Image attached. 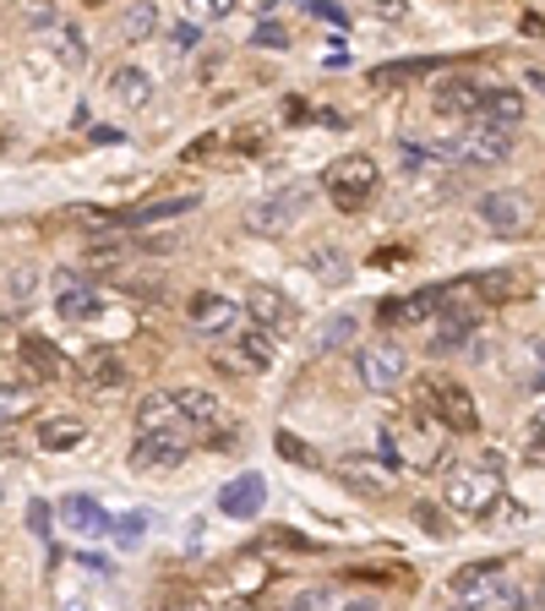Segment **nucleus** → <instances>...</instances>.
<instances>
[{
	"instance_id": "obj_22",
	"label": "nucleus",
	"mask_w": 545,
	"mask_h": 611,
	"mask_svg": "<svg viewBox=\"0 0 545 611\" xmlns=\"http://www.w3.org/2000/svg\"><path fill=\"white\" fill-rule=\"evenodd\" d=\"M22 366H27L33 377H44V382L66 377V355H60L49 338H38V333H27V338H22Z\"/></svg>"
},
{
	"instance_id": "obj_3",
	"label": "nucleus",
	"mask_w": 545,
	"mask_h": 611,
	"mask_svg": "<svg viewBox=\"0 0 545 611\" xmlns=\"http://www.w3.org/2000/svg\"><path fill=\"white\" fill-rule=\"evenodd\" d=\"M453 590L464 596V611H519V601H524L502 563H469V568H458Z\"/></svg>"
},
{
	"instance_id": "obj_9",
	"label": "nucleus",
	"mask_w": 545,
	"mask_h": 611,
	"mask_svg": "<svg viewBox=\"0 0 545 611\" xmlns=\"http://www.w3.org/2000/svg\"><path fill=\"white\" fill-rule=\"evenodd\" d=\"M186 322H191L197 333L219 338V333H235V322H241V306L230 301V296H213V290H197V296L186 301Z\"/></svg>"
},
{
	"instance_id": "obj_16",
	"label": "nucleus",
	"mask_w": 545,
	"mask_h": 611,
	"mask_svg": "<svg viewBox=\"0 0 545 611\" xmlns=\"http://www.w3.org/2000/svg\"><path fill=\"white\" fill-rule=\"evenodd\" d=\"M272 360H278V333L272 327H246V333H235V366L241 371H268Z\"/></svg>"
},
{
	"instance_id": "obj_19",
	"label": "nucleus",
	"mask_w": 545,
	"mask_h": 611,
	"mask_svg": "<svg viewBox=\"0 0 545 611\" xmlns=\"http://www.w3.org/2000/svg\"><path fill=\"white\" fill-rule=\"evenodd\" d=\"M60 519H66V530H77L82 541H99V535H110V513H104L93 497H82V491H71V497L60 502Z\"/></svg>"
},
{
	"instance_id": "obj_6",
	"label": "nucleus",
	"mask_w": 545,
	"mask_h": 611,
	"mask_svg": "<svg viewBox=\"0 0 545 611\" xmlns=\"http://www.w3.org/2000/svg\"><path fill=\"white\" fill-rule=\"evenodd\" d=\"M480 224H486L491 235L519 241V235L535 230V197H524V191H486V197H480Z\"/></svg>"
},
{
	"instance_id": "obj_25",
	"label": "nucleus",
	"mask_w": 545,
	"mask_h": 611,
	"mask_svg": "<svg viewBox=\"0 0 545 611\" xmlns=\"http://www.w3.org/2000/svg\"><path fill=\"white\" fill-rule=\"evenodd\" d=\"M202 197L197 191H175V197H153V202H142L126 213V224H158V219H180V213H191Z\"/></svg>"
},
{
	"instance_id": "obj_4",
	"label": "nucleus",
	"mask_w": 545,
	"mask_h": 611,
	"mask_svg": "<svg viewBox=\"0 0 545 611\" xmlns=\"http://www.w3.org/2000/svg\"><path fill=\"white\" fill-rule=\"evenodd\" d=\"M420 404H425V415L436 421V426H447L453 437H475L480 432V404H475V393L464 388V382H420Z\"/></svg>"
},
{
	"instance_id": "obj_23",
	"label": "nucleus",
	"mask_w": 545,
	"mask_h": 611,
	"mask_svg": "<svg viewBox=\"0 0 545 611\" xmlns=\"http://www.w3.org/2000/svg\"><path fill=\"white\" fill-rule=\"evenodd\" d=\"M388 327H404V322H431L436 316V290H414V296H404V301H382V311H377Z\"/></svg>"
},
{
	"instance_id": "obj_37",
	"label": "nucleus",
	"mask_w": 545,
	"mask_h": 611,
	"mask_svg": "<svg viewBox=\"0 0 545 611\" xmlns=\"http://www.w3.org/2000/svg\"><path fill=\"white\" fill-rule=\"evenodd\" d=\"M333 607V596L322 590V585H311V590H300L294 601H289V611H327Z\"/></svg>"
},
{
	"instance_id": "obj_31",
	"label": "nucleus",
	"mask_w": 545,
	"mask_h": 611,
	"mask_svg": "<svg viewBox=\"0 0 545 611\" xmlns=\"http://www.w3.org/2000/svg\"><path fill=\"white\" fill-rule=\"evenodd\" d=\"M110 535H115L121 546H142V535H147V513H121V519H110Z\"/></svg>"
},
{
	"instance_id": "obj_11",
	"label": "nucleus",
	"mask_w": 545,
	"mask_h": 611,
	"mask_svg": "<svg viewBox=\"0 0 545 611\" xmlns=\"http://www.w3.org/2000/svg\"><path fill=\"white\" fill-rule=\"evenodd\" d=\"M263 502H268V480L263 475H235V480L219 486V513L224 519H257Z\"/></svg>"
},
{
	"instance_id": "obj_14",
	"label": "nucleus",
	"mask_w": 545,
	"mask_h": 611,
	"mask_svg": "<svg viewBox=\"0 0 545 611\" xmlns=\"http://www.w3.org/2000/svg\"><path fill=\"white\" fill-rule=\"evenodd\" d=\"M480 99H486V82H480V77H447V82L431 88V104H436L442 115H475Z\"/></svg>"
},
{
	"instance_id": "obj_27",
	"label": "nucleus",
	"mask_w": 545,
	"mask_h": 611,
	"mask_svg": "<svg viewBox=\"0 0 545 611\" xmlns=\"http://www.w3.org/2000/svg\"><path fill=\"white\" fill-rule=\"evenodd\" d=\"M153 27H158L153 0H132V11L115 22V38H121V44H142V38H153Z\"/></svg>"
},
{
	"instance_id": "obj_39",
	"label": "nucleus",
	"mask_w": 545,
	"mask_h": 611,
	"mask_svg": "<svg viewBox=\"0 0 545 611\" xmlns=\"http://www.w3.org/2000/svg\"><path fill=\"white\" fill-rule=\"evenodd\" d=\"M55 49H60V60H71V66L88 55V49H82V38H77L71 27H55Z\"/></svg>"
},
{
	"instance_id": "obj_5",
	"label": "nucleus",
	"mask_w": 545,
	"mask_h": 611,
	"mask_svg": "<svg viewBox=\"0 0 545 611\" xmlns=\"http://www.w3.org/2000/svg\"><path fill=\"white\" fill-rule=\"evenodd\" d=\"M513 148H519V132H508V126H497V121L469 115V132L453 143V158H458V164H480V169H491V164H508Z\"/></svg>"
},
{
	"instance_id": "obj_38",
	"label": "nucleus",
	"mask_w": 545,
	"mask_h": 611,
	"mask_svg": "<svg viewBox=\"0 0 545 611\" xmlns=\"http://www.w3.org/2000/svg\"><path fill=\"white\" fill-rule=\"evenodd\" d=\"M191 49H197V22L169 27V55H191Z\"/></svg>"
},
{
	"instance_id": "obj_29",
	"label": "nucleus",
	"mask_w": 545,
	"mask_h": 611,
	"mask_svg": "<svg viewBox=\"0 0 545 611\" xmlns=\"http://www.w3.org/2000/svg\"><path fill=\"white\" fill-rule=\"evenodd\" d=\"M22 415H33V393H22V388H0V426H16Z\"/></svg>"
},
{
	"instance_id": "obj_12",
	"label": "nucleus",
	"mask_w": 545,
	"mask_h": 611,
	"mask_svg": "<svg viewBox=\"0 0 545 611\" xmlns=\"http://www.w3.org/2000/svg\"><path fill=\"white\" fill-rule=\"evenodd\" d=\"M55 311H60L66 322H88V316H99V290H93L82 274L60 268V274H55Z\"/></svg>"
},
{
	"instance_id": "obj_43",
	"label": "nucleus",
	"mask_w": 545,
	"mask_h": 611,
	"mask_svg": "<svg viewBox=\"0 0 545 611\" xmlns=\"http://www.w3.org/2000/svg\"><path fill=\"white\" fill-rule=\"evenodd\" d=\"M371 11H377V16H393V22H399V16H404V0H371Z\"/></svg>"
},
{
	"instance_id": "obj_40",
	"label": "nucleus",
	"mask_w": 545,
	"mask_h": 611,
	"mask_svg": "<svg viewBox=\"0 0 545 611\" xmlns=\"http://www.w3.org/2000/svg\"><path fill=\"white\" fill-rule=\"evenodd\" d=\"M27 530H33V535H49V530H55V508H49V502H33V508H27Z\"/></svg>"
},
{
	"instance_id": "obj_44",
	"label": "nucleus",
	"mask_w": 545,
	"mask_h": 611,
	"mask_svg": "<svg viewBox=\"0 0 545 611\" xmlns=\"http://www.w3.org/2000/svg\"><path fill=\"white\" fill-rule=\"evenodd\" d=\"M147 611H202V607H197V601H153Z\"/></svg>"
},
{
	"instance_id": "obj_46",
	"label": "nucleus",
	"mask_w": 545,
	"mask_h": 611,
	"mask_svg": "<svg viewBox=\"0 0 545 611\" xmlns=\"http://www.w3.org/2000/svg\"><path fill=\"white\" fill-rule=\"evenodd\" d=\"M66 611H77V607H66Z\"/></svg>"
},
{
	"instance_id": "obj_15",
	"label": "nucleus",
	"mask_w": 545,
	"mask_h": 611,
	"mask_svg": "<svg viewBox=\"0 0 545 611\" xmlns=\"http://www.w3.org/2000/svg\"><path fill=\"white\" fill-rule=\"evenodd\" d=\"M469 296L480 306H508V301H519V296H530V274H519V268L480 274V279H469Z\"/></svg>"
},
{
	"instance_id": "obj_2",
	"label": "nucleus",
	"mask_w": 545,
	"mask_h": 611,
	"mask_svg": "<svg viewBox=\"0 0 545 611\" xmlns=\"http://www.w3.org/2000/svg\"><path fill=\"white\" fill-rule=\"evenodd\" d=\"M322 186H327L333 208H344V213H366V208L377 202V191H382V175H377V158H371V153H344V158L327 164Z\"/></svg>"
},
{
	"instance_id": "obj_32",
	"label": "nucleus",
	"mask_w": 545,
	"mask_h": 611,
	"mask_svg": "<svg viewBox=\"0 0 545 611\" xmlns=\"http://www.w3.org/2000/svg\"><path fill=\"white\" fill-rule=\"evenodd\" d=\"M425 71H436V60H399V66H377L371 77H377V82H409V77H425Z\"/></svg>"
},
{
	"instance_id": "obj_42",
	"label": "nucleus",
	"mask_w": 545,
	"mask_h": 611,
	"mask_svg": "<svg viewBox=\"0 0 545 611\" xmlns=\"http://www.w3.org/2000/svg\"><path fill=\"white\" fill-rule=\"evenodd\" d=\"M235 0H191V16H230Z\"/></svg>"
},
{
	"instance_id": "obj_21",
	"label": "nucleus",
	"mask_w": 545,
	"mask_h": 611,
	"mask_svg": "<svg viewBox=\"0 0 545 611\" xmlns=\"http://www.w3.org/2000/svg\"><path fill=\"white\" fill-rule=\"evenodd\" d=\"M82 388H88V393H121V388H126L121 355H115V349H93L88 366H82Z\"/></svg>"
},
{
	"instance_id": "obj_26",
	"label": "nucleus",
	"mask_w": 545,
	"mask_h": 611,
	"mask_svg": "<svg viewBox=\"0 0 545 611\" xmlns=\"http://www.w3.org/2000/svg\"><path fill=\"white\" fill-rule=\"evenodd\" d=\"M110 93H115L121 104L142 110V104L153 99V77H147L142 66H115V71H110Z\"/></svg>"
},
{
	"instance_id": "obj_28",
	"label": "nucleus",
	"mask_w": 545,
	"mask_h": 611,
	"mask_svg": "<svg viewBox=\"0 0 545 611\" xmlns=\"http://www.w3.org/2000/svg\"><path fill=\"white\" fill-rule=\"evenodd\" d=\"M252 316H257V322H263V327H272V333H278V327H289V322H294V311H289V301H283V296H278V290H263V285H257V290H252Z\"/></svg>"
},
{
	"instance_id": "obj_36",
	"label": "nucleus",
	"mask_w": 545,
	"mask_h": 611,
	"mask_svg": "<svg viewBox=\"0 0 545 611\" xmlns=\"http://www.w3.org/2000/svg\"><path fill=\"white\" fill-rule=\"evenodd\" d=\"M414 519H420V530H425V535H436V541L447 535V513H442V508H431V502H420V508H414Z\"/></svg>"
},
{
	"instance_id": "obj_35",
	"label": "nucleus",
	"mask_w": 545,
	"mask_h": 611,
	"mask_svg": "<svg viewBox=\"0 0 545 611\" xmlns=\"http://www.w3.org/2000/svg\"><path fill=\"white\" fill-rule=\"evenodd\" d=\"M202 448H213V454H235V448H241V432H235V426H224V432H219V426H208Z\"/></svg>"
},
{
	"instance_id": "obj_45",
	"label": "nucleus",
	"mask_w": 545,
	"mask_h": 611,
	"mask_svg": "<svg viewBox=\"0 0 545 611\" xmlns=\"http://www.w3.org/2000/svg\"><path fill=\"white\" fill-rule=\"evenodd\" d=\"M344 611H377V607H371V601H349Z\"/></svg>"
},
{
	"instance_id": "obj_8",
	"label": "nucleus",
	"mask_w": 545,
	"mask_h": 611,
	"mask_svg": "<svg viewBox=\"0 0 545 611\" xmlns=\"http://www.w3.org/2000/svg\"><path fill=\"white\" fill-rule=\"evenodd\" d=\"M305 197H311V186H283V191L263 197V202L252 208V230H257V235H289L294 219H300V208H305Z\"/></svg>"
},
{
	"instance_id": "obj_18",
	"label": "nucleus",
	"mask_w": 545,
	"mask_h": 611,
	"mask_svg": "<svg viewBox=\"0 0 545 611\" xmlns=\"http://www.w3.org/2000/svg\"><path fill=\"white\" fill-rule=\"evenodd\" d=\"M82 437H88V426H82L77 415H44V421L33 426V443H38L44 454H71V448H82Z\"/></svg>"
},
{
	"instance_id": "obj_34",
	"label": "nucleus",
	"mask_w": 545,
	"mask_h": 611,
	"mask_svg": "<svg viewBox=\"0 0 545 611\" xmlns=\"http://www.w3.org/2000/svg\"><path fill=\"white\" fill-rule=\"evenodd\" d=\"M278 454L289 458V464H316V448H305V443H294V432H278Z\"/></svg>"
},
{
	"instance_id": "obj_24",
	"label": "nucleus",
	"mask_w": 545,
	"mask_h": 611,
	"mask_svg": "<svg viewBox=\"0 0 545 611\" xmlns=\"http://www.w3.org/2000/svg\"><path fill=\"white\" fill-rule=\"evenodd\" d=\"M338 475H344V486H355V491H366V497H382L388 491V464H377V458H344L338 464Z\"/></svg>"
},
{
	"instance_id": "obj_7",
	"label": "nucleus",
	"mask_w": 545,
	"mask_h": 611,
	"mask_svg": "<svg viewBox=\"0 0 545 611\" xmlns=\"http://www.w3.org/2000/svg\"><path fill=\"white\" fill-rule=\"evenodd\" d=\"M355 371H360V382L371 388V393H393L399 382L409 377V355L399 338H382V344H366L360 349V360H355Z\"/></svg>"
},
{
	"instance_id": "obj_41",
	"label": "nucleus",
	"mask_w": 545,
	"mask_h": 611,
	"mask_svg": "<svg viewBox=\"0 0 545 611\" xmlns=\"http://www.w3.org/2000/svg\"><path fill=\"white\" fill-rule=\"evenodd\" d=\"M257 44H263V49H289V33H283L278 22H257Z\"/></svg>"
},
{
	"instance_id": "obj_10",
	"label": "nucleus",
	"mask_w": 545,
	"mask_h": 611,
	"mask_svg": "<svg viewBox=\"0 0 545 611\" xmlns=\"http://www.w3.org/2000/svg\"><path fill=\"white\" fill-rule=\"evenodd\" d=\"M186 458H191V443L169 432H142L132 443V469H180Z\"/></svg>"
},
{
	"instance_id": "obj_20",
	"label": "nucleus",
	"mask_w": 545,
	"mask_h": 611,
	"mask_svg": "<svg viewBox=\"0 0 545 611\" xmlns=\"http://www.w3.org/2000/svg\"><path fill=\"white\" fill-rule=\"evenodd\" d=\"M475 115H480V121H497V126H508V132H519L524 115H530V104H524L519 88H486V99H480Z\"/></svg>"
},
{
	"instance_id": "obj_30",
	"label": "nucleus",
	"mask_w": 545,
	"mask_h": 611,
	"mask_svg": "<svg viewBox=\"0 0 545 611\" xmlns=\"http://www.w3.org/2000/svg\"><path fill=\"white\" fill-rule=\"evenodd\" d=\"M311 268H316V279H322V285H344V279H349V268H344V257H338L333 246H322V252L311 257Z\"/></svg>"
},
{
	"instance_id": "obj_17",
	"label": "nucleus",
	"mask_w": 545,
	"mask_h": 611,
	"mask_svg": "<svg viewBox=\"0 0 545 611\" xmlns=\"http://www.w3.org/2000/svg\"><path fill=\"white\" fill-rule=\"evenodd\" d=\"M175 410H180V421L191 426V437L208 432V426H219V415H224L219 393H208V388H175Z\"/></svg>"
},
{
	"instance_id": "obj_13",
	"label": "nucleus",
	"mask_w": 545,
	"mask_h": 611,
	"mask_svg": "<svg viewBox=\"0 0 545 611\" xmlns=\"http://www.w3.org/2000/svg\"><path fill=\"white\" fill-rule=\"evenodd\" d=\"M136 432H169V437H191V426L180 421V410H175V393H169V388H158V393H147V399L136 404Z\"/></svg>"
},
{
	"instance_id": "obj_33",
	"label": "nucleus",
	"mask_w": 545,
	"mask_h": 611,
	"mask_svg": "<svg viewBox=\"0 0 545 611\" xmlns=\"http://www.w3.org/2000/svg\"><path fill=\"white\" fill-rule=\"evenodd\" d=\"M355 327H360L355 316H333V322L322 327V338H316V349H338V344H349V338H355Z\"/></svg>"
},
{
	"instance_id": "obj_1",
	"label": "nucleus",
	"mask_w": 545,
	"mask_h": 611,
	"mask_svg": "<svg viewBox=\"0 0 545 611\" xmlns=\"http://www.w3.org/2000/svg\"><path fill=\"white\" fill-rule=\"evenodd\" d=\"M442 497L464 519H491L502 508V475H497V464H453L442 480Z\"/></svg>"
},
{
	"instance_id": "obj_47",
	"label": "nucleus",
	"mask_w": 545,
	"mask_h": 611,
	"mask_svg": "<svg viewBox=\"0 0 545 611\" xmlns=\"http://www.w3.org/2000/svg\"><path fill=\"white\" fill-rule=\"evenodd\" d=\"M458 611H464V607H458Z\"/></svg>"
}]
</instances>
